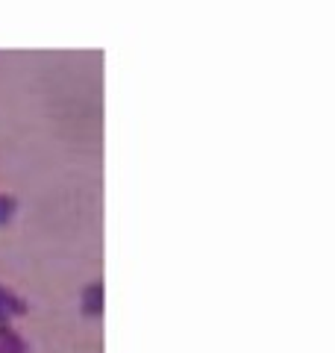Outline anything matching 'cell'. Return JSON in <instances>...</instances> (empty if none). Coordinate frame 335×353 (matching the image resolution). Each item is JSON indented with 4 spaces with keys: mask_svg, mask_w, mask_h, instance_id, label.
Returning <instances> with one entry per match:
<instances>
[]
</instances>
